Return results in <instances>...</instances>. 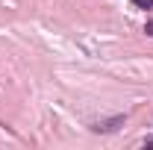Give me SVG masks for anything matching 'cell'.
<instances>
[{
	"mask_svg": "<svg viewBox=\"0 0 153 150\" xmlns=\"http://www.w3.org/2000/svg\"><path fill=\"white\" fill-rule=\"evenodd\" d=\"M121 124H124V115H115V118L103 121V124H91V130H94V132H115Z\"/></svg>",
	"mask_w": 153,
	"mask_h": 150,
	"instance_id": "obj_1",
	"label": "cell"
},
{
	"mask_svg": "<svg viewBox=\"0 0 153 150\" xmlns=\"http://www.w3.org/2000/svg\"><path fill=\"white\" fill-rule=\"evenodd\" d=\"M138 9H153V0H133Z\"/></svg>",
	"mask_w": 153,
	"mask_h": 150,
	"instance_id": "obj_2",
	"label": "cell"
},
{
	"mask_svg": "<svg viewBox=\"0 0 153 150\" xmlns=\"http://www.w3.org/2000/svg\"><path fill=\"white\" fill-rule=\"evenodd\" d=\"M144 33H147V36H150V38H153V18H150V21H147V24H144Z\"/></svg>",
	"mask_w": 153,
	"mask_h": 150,
	"instance_id": "obj_3",
	"label": "cell"
}]
</instances>
